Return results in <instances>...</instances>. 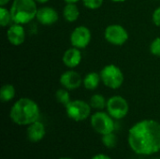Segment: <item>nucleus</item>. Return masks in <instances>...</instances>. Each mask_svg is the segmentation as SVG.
<instances>
[{
  "instance_id": "f257e3e1",
  "label": "nucleus",
  "mask_w": 160,
  "mask_h": 159,
  "mask_svg": "<svg viewBox=\"0 0 160 159\" xmlns=\"http://www.w3.org/2000/svg\"><path fill=\"white\" fill-rule=\"evenodd\" d=\"M128 143L140 156H152L160 152V123L144 119L134 124L128 130Z\"/></svg>"
},
{
  "instance_id": "f03ea898",
  "label": "nucleus",
  "mask_w": 160,
  "mask_h": 159,
  "mask_svg": "<svg viewBox=\"0 0 160 159\" xmlns=\"http://www.w3.org/2000/svg\"><path fill=\"white\" fill-rule=\"evenodd\" d=\"M40 109L38 104L29 97H21L10 108L9 118L17 126H29L39 120Z\"/></svg>"
},
{
  "instance_id": "7ed1b4c3",
  "label": "nucleus",
  "mask_w": 160,
  "mask_h": 159,
  "mask_svg": "<svg viewBox=\"0 0 160 159\" xmlns=\"http://www.w3.org/2000/svg\"><path fill=\"white\" fill-rule=\"evenodd\" d=\"M38 9V3L35 0H12L9 7L13 22L22 25L36 19Z\"/></svg>"
},
{
  "instance_id": "20e7f679",
  "label": "nucleus",
  "mask_w": 160,
  "mask_h": 159,
  "mask_svg": "<svg viewBox=\"0 0 160 159\" xmlns=\"http://www.w3.org/2000/svg\"><path fill=\"white\" fill-rule=\"evenodd\" d=\"M101 82L108 88L116 90L124 83V73L119 67L113 64L105 66L99 72Z\"/></svg>"
},
{
  "instance_id": "39448f33",
  "label": "nucleus",
  "mask_w": 160,
  "mask_h": 159,
  "mask_svg": "<svg viewBox=\"0 0 160 159\" xmlns=\"http://www.w3.org/2000/svg\"><path fill=\"white\" fill-rule=\"evenodd\" d=\"M90 124L92 128L99 135L103 136L108 133L114 132V119L104 111H97L90 116Z\"/></svg>"
},
{
  "instance_id": "423d86ee",
  "label": "nucleus",
  "mask_w": 160,
  "mask_h": 159,
  "mask_svg": "<svg viewBox=\"0 0 160 159\" xmlns=\"http://www.w3.org/2000/svg\"><path fill=\"white\" fill-rule=\"evenodd\" d=\"M68 117L75 122H82L92 115V108L89 102L82 99L71 100L65 106Z\"/></svg>"
},
{
  "instance_id": "0eeeda50",
  "label": "nucleus",
  "mask_w": 160,
  "mask_h": 159,
  "mask_svg": "<svg viewBox=\"0 0 160 159\" xmlns=\"http://www.w3.org/2000/svg\"><path fill=\"white\" fill-rule=\"evenodd\" d=\"M106 110L114 120H122L128 114L129 104L124 97L115 95L108 98Z\"/></svg>"
},
{
  "instance_id": "6e6552de",
  "label": "nucleus",
  "mask_w": 160,
  "mask_h": 159,
  "mask_svg": "<svg viewBox=\"0 0 160 159\" xmlns=\"http://www.w3.org/2000/svg\"><path fill=\"white\" fill-rule=\"evenodd\" d=\"M104 37L112 45L122 46L128 40L129 35L124 26L118 23H112L105 28Z\"/></svg>"
},
{
  "instance_id": "1a4fd4ad",
  "label": "nucleus",
  "mask_w": 160,
  "mask_h": 159,
  "mask_svg": "<svg viewBox=\"0 0 160 159\" xmlns=\"http://www.w3.org/2000/svg\"><path fill=\"white\" fill-rule=\"evenodd\" d=\"M92 33L87 26L79 25L73 29L70 34V44L72 47L78 48L80 50L85 49L91 42Z\"/></svg>"
},
{
  "instance_id": "9d476101",
  "label": "nucleus",
  "mask_w": 160,
  "mask_h": 159,
  "mask_svg": "<svg viewBox=\"0 0 160 159\" xmlns=\"http://www.w3.org/2000/svg\"><path fill=\"white\" fill-rule=\"evenodd\" d=\"M82 80L83 78L81 76L79 72L70 68L62 73L59 79V82L62 85V87L71 91L81 87L82 85Z\"/></svg>"
},
{
  "instance_id": "9b49d317",
  "label": "nucleus",
  "mask_w": 160,
  "mask_h": 159,
  "mask_svg": "<svg viewBox=\"0 0 160 159\" xmlns=\"http://www.w3.org/2000/svg\"><path fill=\"white\" fill-rule=\"evenodd\" d=\"M36 19L41 25L51 26L59 20V14L54 7L44 6L38 7Z\"/></svg>"
},
{
  "instance_id": "f8f14e48",
  "label": "nucleus",
  "mask_w": 160,
  "mask_h": 159,
  "mask_svg": "<svg viewBox=\"0 0 160 159\" xmlns=\"http://www.w3.org/2000/svg\"><path fill=\"white\" fill-rule=\"evenodd\" d=\"M25 29L22 24L13 22L10 24L7 31V38L13 46H20L25 41Z\"/></svg>"
},
{
  "instance_id": "ddd939ff",
  "label": "nucleus",
  "mask_w": 160,
  "mask_h": 159,
  "mask_svg": "<svg viewBox=\"0 0 160 159\" xmlns=\"http://www.w3.org/2000/svg\"><path fill=\"white\" fill-rule=\"evenodd\" d=\"M46 135V128L42 122L39 120L32 123L31 125L27 126L26 129V137L30 142L38 143L41 142Z\"/></svg>"
},
{
  "instance_id": "4468645a",
  "label": "nucleus",
  "mask_w": 160,
  "mask_h": 159,
  "mask_svg": "<svg viewBox=\"0 0 160 159\" xmlns=\"http://www.w3.org/2000/svg\"><path fill=\"white\" fill-rule=\"evenodd\" d=\"M82 59V54L81 52V50L75 47H71L66 50L62 57L63 64L68 68H71V69L77 67L81 64Z\"/></svg>"
},
{
  "instance_id": "2eb2a0df",
  "label": "nucleus",
  "mask_w": 160,
  "mask_h": 159,
  "mask_svg": "<svg viewBox=\"0 0 160 159\" xmlns=\"http://www.w3.org/2000/svg\"><path fill=\"white\" fill-rule=\"evenodd\" d=\"M101 82V78L100 74L98 72H89L87 73L82 80V85L86 90L93 91L96 90Z\"/></svg>"
},
{
  "instance_id": "dca6fc26",
  "label": "nucleus",
  "mask_w": 160,
  "mask_h": 159,
  "mask_svg": "<svg viewBox=\"0 0 160 159\" xmlns=\"http://www.w3.org/2000/svg\"><path fill=\"white\" fill-rule=\"evenodd\" d=\"M80 17V9L77 4L68 3L66 4L63 8V18L68 22H74Z\"/></svg>"
},
{
  "instance_id": "f3484780",
  "label": "nucleus",
  "mask_w": 160,
  "mask_h": 159,
  "mask_svg": "<svg viewBox=\"0 0 160 159\" xmlns=\"http://www.w3.org/2000/svg\"><path fill=\"white\" fill-rule=\"evenodd\" d=\"M16 95V89L13 84L6 83L2 85L0 89V100L2 102H9L11 101Z\"/></svg>"
},
{
  "instance_id": "a211bd4d",
  "label": "nucleus",
  "mask_w": 160,
  "mask_h": 159,
  "mask_svg": "<svg viewBox=\"0 0 160 159\" xmlns=\"http://www.w3.org/2000/svg\"><path fill=\"white\" fill-rule=\"evenodd\" d=\"M107 100L101 94H94L89 100V104L92 109L96 111H103L107 107Z\"/></svg>"
},
{
  "instance_id": "6ab92c4d",
  "label": "nucleus",
  "mask_w": 160,
  "mask_h": 159,
  "mask_svg": "<svg viewBox=\"0 0 160 159\" xmlns=\"http://www.w3.org/2000/svg\"><path fill=\"white\" fill-rule=\"evenodd\" d=\"M13 23L9 8L0 6V25L2 27H8Z\"/></svg>"
},
{
  "instance_id": "aec40b11",
  "label": "nucleus",
  "mask_w": 160,
  "mask_h": 159,
  "mask_svg": "<svg viewBox=\"0 0 160 159\" xmlns=\"http://www.w3.org/2000/svg\"><path fill=\"white\" fill-rule=\"evenodd\" d=\"M69 90L62 87V88H59L56 92H55V99L58 103L62 104L64 107L67 106L70 101H71V98H70V94L68 92Z\"/></svg>"
},
{
  "instance_id": "412c9836",
  "label": "nucleus",
  "mask_w": 160,
  "mask_h": 159,
  "mask_svg": "<svg viewBox=\"0 0 160 159\" xmlns=\"http://www.w3.org/2000/svg\"><path fill=\"white\" fill-rule=\"evenodd\" d=\"M101 142L106 148L113 149L117 145V137L114 134V132L108 133L106 135L101 136Z\"/></svg>"
},
{
  "instance_id": "4be33fe9",
  "label": "nucleus",
  "mask_w": 160,
  "mask_h": 159,
  "mask_svg": "<svg viewBox=\"0 0 160 159\" xmlns=\"http://www.w3.org/2000/svg\"><path fill=\"white\" fill-rule=\"evenodd\" d=\"M83 4V6L91 10H96L99 8L102 5L104 0H81Z\"/></svg>"
},
{
  "instance_id": "5701e85b",
  "label": "nucleus",
  "mask_w": 160,
  "mask_h": 159,
  "mask_svg": "<svg viewBox=\"0 0 160 159\" xmlns=\"http://www.w3.org/2000/svg\"><path fill=\"white\" fill-rule=\"evenodd\" d=\"M150 52L157 57H160V37H156L150 44Z\"/></svg>"
},
{
  "instance_id": "b1692460",
  "label": "nucleus",
  "mask_w": 160,
  "mask_h": 159,
  "mask_svg": "<svg viewBox=\"0 0 160 159\" xmlns=\"http://www.w3.org/2000/svg\"><path fill=\"white\" fill-rule=\"evenodd\" d=\"M152 21L156 26L160 27V6L154 10L152 15Z\"/></svg>"
},
{
  "instance_id": "393cba45",
  "label": "nucleus",
  "mask_w": 160,
  "mask_h": 159,
  "mask_svg": "<svg viewBox=\"0 0 160 159\" xmlns=\"http://www.w3.org/2000/svg\"><path fill=\"white\" fill-rule=\"evenodd\" d=\"M91 159H112V157H110L109 156H107L105 154L100 153V154H97V155L93 156Z\"/></svg>"
},
{
  "instance_id": "a878e982",
  "label": "nucleus",
  "mask_w": 160,
  "mask_h": 159,
  "mask_svg": "<svg viewBox=\"0 0 160 159\" xmlns=\"http://www.w3.org/2000/svg\"><path fill=\"white\" fill-rule=\"evenodd\" d=\"M11 0H0V6L1 7H6Z\"/></svg>"
},
{
  "instance_id": "bb28decb",
  "label": "nucleus",
  "mask_w": 160,
  "mask_h": 159,
  "mask_svg": "<svg viewBox=\"0 0 160 159\" xmlns=\"http://www.w3.org/2000/svg\"><path fill=\"white\" fill-rule=\"evenodd\" d=\"M66 4H68V3H74V4H77L79 1L81 0H63Z\"/></svg>"
},
{
  "instance_id": "cd10ccee",
  "label": "nucleus",
  "mask_w": 160,
  "mask_h": 159,
  "mask_svg": "<svg viewBox=\"0 0 160 159\" xmlns=\"http://www.w3.org/2000/svg\"><path fill=\"white\" fill-rule=\"evenodd\" d=\"M38 4H46L47 2H49L50 0H35Z\"/></svg>"
},
{
  "instance_id": "c85d7f7f",
  "label": "nucleus",
  "mask_w": 160,
  "mask_h": 159,
  "mask_svg": "<svg viewBox=\"0 0 160 159\" xmlns=\"http://www.w3.org/2000/svg\"><path fill=\"white\" fill-rule=\"evenodd\" d=\"M110 1H112L113 3H123V2H125L127 0H110Z\"/></svg>"
},
{
  "instance_id": "c756f323",
  "label": "nucleus",
  "mask_w": 160,
  "mask_h": 159,
  "mask_svg": "<svg viewBox=\"0 0 160 159\" xmlns=\"http://www.w3.org/2000/svg\"><path fill=\"white\" fill-rule=\"evenodd\" d=\"M59 159H73V158H71V157H61V158H59Z\"/></svg>"
},
{
  "instance_id": "7c9ffc66",
  "label": "nucleus",
  "mask_w": 160,
  "mask_h": 159,
  "mask_svg": "<svg viewBox=\"0 0 160 159\" xmlns=\"http://www.w3.org/2000/svg\"><path fill=\"white\" fill-rule=\"evenodd\" d=\"M157 1H160V0H157Z\"/></svg>"
}]
</instances>
